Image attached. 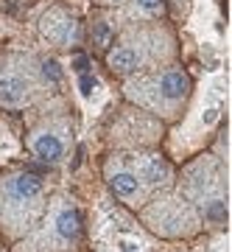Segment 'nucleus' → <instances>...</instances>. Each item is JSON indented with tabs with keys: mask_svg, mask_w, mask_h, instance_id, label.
I'll return each mask as SVG.
<instances>
[{
	"mask_svg": "<svg viewBox=\"0 0 232 252\" xmlns=\"http://www.w3.org/2000/svg\"><path fill=\"white\" fill-rule=\"evenodd\" d=\"M42 31H45L48 39H54L56 45H70V42L79 39V26H76V20L62 14V11H51V14L45 17Z\"/></svg>",
	"mask_w": 232,
	"mask_h": 252,
	"instance_id": "1",
	"label": "nucleus"
},
{
	"mask_svg": "<svg viewBox=\"0 0 232 252\" xmlns=\"http://www.w3.org/2000/svg\"><path fill=\"white\" fill-rule=\"evenodd\" d=\"M6 193L14 205H31L39 193H42V182L34 174H20V177H11L9 185H6Z\"/></svg>",
	"mask_w": 232,
	"mask_h": 252,
	"instance_id": "2",
	"label": "nucleus"
},
{
	"mask_svg": "<svg viewBox=\"0 0 232 252\" xmlns=\"http://www.w3.org/2000/svg\"><path fill=\"white\" fill-rule=\"evenodd\" d=\"M31 149H34V154L39 157V160L45 162H59L64 154V143L62 137L54 135V132H39V135L31 140Z\"/></svg>",
	"mask_w": 232,
	"mask_h": 252,
	"instance_id": "3",
	"label": "nucleus"
},
{
	"mask_svg": "<svg viewBox=\"0 0 232 252\" xmlns=\"http://www.w3.org/2000/svg\"><path fill=\"white\" fill-rule=\"evenodd\" d=\"M160 93H162V98H168V101H179V98H185L190 90V81L188 76L182 70H165L160 76Z\"/></svg>",
	"mask_w": 232,
	"mask_h": 252,
	"instance_id": "4",
	"label": "nucleus"
},
{
	"mask_svg": "<svg viewBox=\"0 0 232 252\" xmlns=\"http://www.w3.org/2000/svg\"><path fill=\"white\" fill-rule=\"evenodd\" d=\"M26 81L20 79V76H0V104L3 107H23L26 104Z\"/></svg>",
	"mask_w": 232,
	"mask_h": 252,
	"instance_id": "5",
	"label": "nucleus"
},
{
	"mask_svg": "<svg viewBox=\"0 0 232 252\" xmlns=\"http://www.w3.org/2000/svg\"><path fill=\"white\" fill-rule=\"evenodd\" d=\"M107 62H109V67H112L115 73H134L137 67H140V54H137L134 48L123 45V48L109 51Z\"/></svg>",
	"mask_w": 232,
	"mask_h": 252,
	"instance_id": "6",
	"label": "nucleus"
},
{
	"mask_svg": "<svg viewBox=\"0 0 232 252\" xmlns=\"http://www.w3.org/2000/svg\"><path fill=\"white\" fill-rule=\"evenodd\" d=\"M109 185L120 199H134L140 193V182H137V174L132 171H115L109 177Z\"/></svg>",
	"mask_w": 232,
	"mask_h": 252,
	"instance_id": "7",
	"label": "nucleus"
},
{
	"mask_svg": "<svg viewBox=\"0 0 232 252\" xmlns=\"http://www.w3.org/2000/svg\"><path fill=\"white\" fill-rule=\"evenodd\" d=\"M137 174H140V180L157 185V182L168 180V165H165L160 157H145V160H140V165H137Z\"/></svg>",
	"mask_w": 232,
	"mask_h": 252,
	"instance_id": "8",
	"label": "nucleus"
},
{
	"mask_svg": "<svg viewBox=\"0 0 232 252\" xmlns=\"http://www.w3.org/2000/svg\"><path fill=\"white\" fill-rule=\"evenodd\" d=\"M56 233L62 235V238H67V241L79 235V213L73 207H64L62 213H59V219H56Z\"/></svg>",
	"mask_w": 232,
	"mask_h": 252,
	"instance_id": "9",
	"label": "nucleus"
},
{
	"mask_svg": "<svg viewBox=\"0 0 232 252\" xmlns=\"http://www.w3.org/2000/svg\"><path fill=\"white\" fill-rule=\"evenodd\" d=\"M92 39H95V45H101V48H107V45H109V39H112V31H109L107 23H95V26H92Z\"/></svg>",
	"mask_w": 232,
	"mask_h": 252,
	"instance_id": "10",
	"label": "nucleus"
},
{
	"mask_svg": "<svg viewBox=\"0 0 232 252\" xmlns=\"http://www.w3.org/2000/svg\"><path fill=\"white\" fill-rule=\"evenodd\" d=\"M137 6L143 11H151V14H157V11L162 9V0H137Z\"/></svg>",
	"mask_w": 232,
	"mask_h": 252,
	"instance_id": "11",
	"label": "nucleus"
},
{
	"mask_svg": "<svg viewBox=\"0 0 232 252\" xmlns=\"http://www.w3.org/2000/svg\"><path fill=\"white\" fill-rule=\"evenodd\" d=\"M42 70H45V76H51L54 81L62 79V70H59V64H56V62H45V64H42Z\"/></svg>",
	"mask_w": 232,
	"mask_h": 252,
	"instance_id": "12",
	"label": "nucleus"
},
{
	"mask_svg": "<svg viewBox=\"0 0 232 252\" xmlns=\"http://www.w3.org/2000/svg\"><path fill=\"white\" fill-rule=\"evenodd\" d=\"M92 84H95V81H89V76H84V79H81V87H84V93H89V87H92Z\"/></svg>",
	"mask_w": 232,
	"mask_h": 252,
	"instance_id": "13",
	"label": "nucleus"
}]
</instances>
